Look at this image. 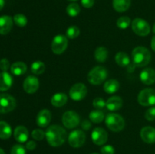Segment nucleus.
I'll return each mask as SVG.
<instances>
[{
	"label": "nucleus",
	"instance_id": "obj_25",
	"mask_svg": "<svg viewBox=\"0 0 155 154\" xmlns=\"http://www.w3.org/2000/svg\"><path fill=\"white\" fill-rule=\"evenodd\" d=\"M107 56H108V51L105 47L100 46L95 49L94 57L96 61L99 63H104L107 60Z\"/></svg>",
	"mask_w": 155,
	"mask_h": 154
},
{
	"label": "nucleus",
	"instance_id": "obj_38",
	"mask_svg": "<svg viewBox=\"0 0 155 154\" xmlns=\"http://www.w3.org/2000/svg\"><path fill=\"white\" fill-rule=\"evenodd\" d=\"M101 154H114L115 149L111 145H105L101 148Z\"/></svg>",
	"mask_w": 155,
	"mask_h": 154
},
{
	"label": "nucleus",
	"instance_id": "obj_7",
	"mask_svg": "<svg viewBox=\"0 0 155 154\" xmlns=\"http://www.w3.org/2000/svg\"><path fill=\"white\" fill-rule=\"evenodd\" d=\"M16 100L8 94H0V113L12 112L16 107Z\"/></svg>",
	"mask_w": 155,
	"mask_h": 154
},
{
	"label": "nucleus",
	"instance_id": "obj_28",
	"mask_svg": "<svg viewBox=\"0 0 155 154\" xmlns=\"http://www.w3.org/2000/svg\"><path fill=\"white\" fill-rule=\"evenodd\" d=\"M30 69H31V72L35 75H40L45 72V65L43 62L37 60L32 63Z\"/></svg>",
	"mask_w": 155,
	"mask_h": 154
},
{
	"label": "nucleus",
	"instance_id": "obj_40",
	"mask_svg": "<svg viewBox=\"0 0 155 154\" xmlns=\"http://www.w3.org/2000/svg\"><path fill=\"white\" fill-rule=\"evenodd\" d=\"M82 5L86 8H90L94 5L95 0H81Z\"/></svg>",
	"mask_w": 155,
	"mask_h": 154
},
{
	"label": "nucleus",
	"instance_id": "obj_35",
	"mask_svg": "<svg viewBox=\"0 0 155 154\" xmlns=\"http://www.w3.org/2000/svg\"><path fill=\"white\" fill-rule=\"evenodd\" d=\"M11 154H26V147L21 144H15L11 149Z\"/></svg>",
	"mask_w": 155,
	"mask_h": 154
},
{
	"label": "nucleus",
	"instance_id": "obj_13",
	"mask_svg": "<svg viewBox=\"0 0 155 154\" xmlns=\"http://www.w3.org/2000/svg\"><path fill=\"white\" fill-rule=\"evenodd\" d=\"M39 79L34 75H29L24 79L23 83L24 90L28 94H33L39 89Z\"/></svg>",
	"mask_w": 155,
	"mask_h": 154
},
{
	"label": "nucleus",
	"instance_id": "obj_32",
	"mask_svg": "<svg viewBox=\"0 0 155 154\" xmlns=\"http://www.w3.org/2000/svg\"><path fill=\"white\" fill-rule=\"evenodd\" d=\"M13 21L15 24L20 27H25L27 24V18H26L25 15L22 14H15L14 16Z\"/></svg>",
	"mask_w": 155,
	"mask_h": 154
},
{
	"label": "nucleus",
	"instance_id": "obj_27",
	"mask_svg": "<svg viewBox=\"0 0 155 154\" xmlns=\"http://www.w3.org/2000/svg\"><path fill=\"white\" fill-rule=\"evenodd\" d=\"M115 60L120 66H123V67L128 66L130 64V59L128 54L123 51L117 53L116 56H115Z\"/></svg>",
	"mask_w": 155,
	"mask_h": 154
},
{
	"label": "nucleus",
	"instance_id": "obj_41",
	"mask_svg": "<svg viewBox=\"0 0 155 154\" xmlns=\"http://www.w3.org/2000/svg\"><path fill=\"white\" fill-rule=\"evenodd\" d=\"M26 149H28V150H33L35 149V148L36 147V142L33 141V140H29L28 142H27L26 143Z\"/></svg>",
	"mask_w": 155,
	"mask_h": 154
},
{
	"label": "nucleus",
	"instance_id": "obj_26",
	"mask_svg": "<svg viewBox=\"0 0 155 154\" xmlns=\"http://www.w3.org/2000/svg\"><path fill=\"white\" fill-rule=\"evenodd\" d=\"M12 129L10 125L4 121H0V139L6 140L12 136Z\"/></svg>",
	"mask_w": 155,
	"mask_h": 154
},
{
	"label": "nucleus",
	"instance_id": "obj_44",
	"mask_svg": "<svg viewBox=\"0 0 155 154\" xmlns=\"http://www.w3.org/2000/svg\"><path fill=\"white\" fill-rule=\"evenodd\" d=\"M5 5V0H0V11L3 8Z\"/></svg>",
	"mask_w": 155,
	"mask_h": 154
},
{
	"label": "nucleus",
	"instance_id": "obj_4",
	"mask_svg": "<svg viewBox=\"0 0 155 154\" xmlns=\"http://www.w3.org/2000/svg\"><path fill=\"white\" fill-rule=\"evenodd\" d=\"M105 124L110 131L119 132L125 127V120L120 115L111 113L106 116Z\"/></svg>",
	"mask_w": 155,
	"mask_h": 154
},
{
	"label": "nucleus",
	"instance_id": "obj_31",
	"mask_svg": "<svg viewBox=\"0 0 155 154\" xmlns=\"http://www.w3.org/2000/svg\"><path fill=\"white\" fill-rule=\"evenodd\" d=\"M131 23V19L129 17L123 16L118 18V20L117 21V26L118 28L121 29V30H125L130 25Z\"/></svg>",
	"mask_w": 155,
	"mask_h": 154
},
{
	"label": "nucleus",
	"instance_id": "obj_43",
	"mask_svg": "<svg viewBox=\"0 0 155 154\" xmlns=\"http://www.w3.org/2000/svg\"><path fill=\"white\" fill-rule=\"evenodd\" d=\"M151 48H152L153 51H155V36H153L152 39H151Z\"/></svg>",
	"mask_w": 155,
	"mask_h": 154
},
{
	"label": "nucleus",
	"instance_id": "obj_10",
	"mask_svg": "<svg viewBox=\"0 0 155 154\" xmlns=\"http://www.w3.org/2000/svg\"><path fill=\"white\" fill-rule=\"evenodd\" d=\"M86 141V134L82 130L77 129L71 131L68 137V143L72 147H81Z\"/></svg>",
	"mask_w": 155,
	"mask_h": 154
},
{
	"label": "nucleus",
	"instance_id": "obj_21",
	"mask_svg": "<svg viewBox=\"0 0 155 154\" xmlns=\"http://www.w3.org/2000/svg\"><path fill=\"white\" fill-rule=\"evenodd\" d=\"M11 72L15 75H24L27 70V66L25 63L21 61L15 62L11 66Z\"/></svg>",
	"mask_w": 155,
	"mask_h": 154
},
{
	"label": "nucleus",
	"instance_id": "obj_6",
	"mask_svg": "<svg viewBox=\"0 0 155 154\" xmlns=\"http://www.w3.org/2000/svg\"><path fill=\"white\" fill-rule=\"evenodd\" d=\"M132 30L139 36H146L151 32V27L149 24L142 18H136L133 21Z\"/></svg>",
	"mask_w": 155,
	"mask_h": 154
},
{
	"label": "nucleus",
	"instance_id": "obj_47",
	"mask_svg": "<svg viewBox=\"0 0 155 154\" xmlns=\"http://www.w3.org/2000/svg\"><path fill=\"white\" fill-rule=\"evenodd\" d=\"M69 1H77V0H69Z\"/></svg>",
	"mask_w": 155,
	"mask_h": 154
},
{
	"label": "nucleus",
	"instance_id": "obj_45",
	"mask_svg": "<svg viewBox=\"0 0 155 154\" xmlns=\"http://www.w3.org/2000/svg\"><path fill=\"white\" fill-rule=\"evenodd\" d=\"M0 154H5V151L3 150L2 148H0Z\"/></svg>",
	"mask_w": 155,
	"mask_h": 154
},
{
	"label": "nucleus",
	"instance_id": "obj_22",
	"mask_svg": "<svg viewBox=\"0 0 155 154\" xmlns=\"http://www.w3.org/2000/svg\"><path fill=\"white\" fill-rule=\"evenodd\" d=\"M68 101V96L64 93H56L51 97V104L55 107H61L65 105Z\"/></svg>",
	"mask_w": 155,
	"mask_h": 154
},
{
	"label": "nucleus",
	"instance_id": "obj_9",
	"mask_svg": "<svg viewBox=\"0 0 155 154\" xmlns=\"http://www.w3.org/2000/svg\"><path fill=\"white\" fill-rule=\"evenodd\" d=\"M62 123L68 129L76 128L80 123V116L78 113L73 110H68L62 116Z\"/></svg>",
	"mask_w": 155,
	"mask_h": 154
},
{
	"label": "nucleus",
	"instance_id": "obj_3",
	"mask_svg": "<svg viewBox=\"0 0 155 154\" xmlns=\"http://www.w3.org/2000/svg\"><path fill=\"white\" fill-rule=\"evenodd\" d=\"M107 76V70L102 66H95L88 73L87 79L89 83L94 85H99Z\"/></svg>",
	"mask_w": 155,
	"mask_h": 154
},
{
	"label": "nucleus",
	"instance_id": "obj_12",
	"mask_svg": "<svg viewBox=\"0 0 155 154\" xmlns=\"http://www.w3.org/2000/svg\"><path fill=\"white\" fill-rule=\"evenodd\" d=\"M108 134L102 128H95L92 132V140L95 144L101 146L107 142Z\"/></svg>",
	"mask_w": 155,
	"mask_h": 154
},
{
	"label": "nucleus",
	"instance_id": "obj_36",
	"mask_svg": "<svg viewBox=\"0 0 155 154\" xmlns=\"http://www.w3.org/2000/svg\"><path fill=\"white\" fill-rule=\"evenodd\" d=\"M92 105H93V107L95 108L101 110V109H103L104 107H106V102L104 101V100L103 98H96L93 100Z\"/></svg>",
	"mask_w": 155,
	"mask_h": 154
},
{
	"label": "nucleus",
	"instance_id": "obj_16",
	"mask_svg": "<svg viewBox=\"0 0 155 154\" xmlns=\"http://www.w3.org/2000/svg\"><path fill=\"white\" fill-rule=\"evenodd\" d=\"M13 27V19L8 15L0 17V34L6 35L12 30Z\"/></svg>",
	"mask_w": 155,
	"mask_h": 154
},
{
	"label": "nucleus",
	"instance_id": "obj_15",
	"mask_svg": "<svg viewBox=\"0 0 155 154\" xmlns=\"http://www.w3.org/2000/svg\"><path fill=\"white\" fill-rule=\"evenodd\" d=\"M141 138L147 143H155V128L151 126H145L140 131Z\"/></svg>",
	"mask_w": 155,
	"mask_h": 154
},
{
	"label": "nucleus",
	"instance_id": "obj_5",
	"mask_svg": "<svg viewBox=\"0 0 155 154\" xmlns=\"http://www.w3.org/2000/svg\"><path fill=\"white\" fill-rule=\"evenodd\" d=\"M138 102L145 107L155 105V90L154 88H145L139 92Z\"/></svg>",
	"mask_w": 155,
	"mask_h": 154
},
{
	"label": "nucleus",
	"instance_id": "obj_17",
	"mask_svg": "<svg viewBox=\"0 0 155 154\" xmlns=\"http://www.w3.org/2000/svg\"><path fill=\"white\" fill-rule=\"evenodd\" d=\"M140 79L145 85L154 84L155 82V70L152 68H145L141 72Z\"/></svg>",
	"mask_w": 155,
	"mask_h": 154
},
{
	"label": "nucleus",
	"instance_id": "obj_46",
	"mask_svg": "<svg viewBox=\"0 0 155 154\" xmlns=\"http://www.w3.org/2000/svg\"><path fill=\"white\" fill-rule=\"evenodd\" d=\"M152 31H153V33H155V23H154V26H153V28H152Z\"/></svg>",
	"mask_w": 155,
	"mask_h": 154
},
{
	"label": "nucleus",
	"instance_id": "obj_1",
	"mask_svg": "<svg viewBox=\"0 0 155 154\" xmlns=\"http://www.w3.org/2000/svg\"><path fill=\"white\" fill-rule=\"evenodd\" d=\"M67 137V132L58 125H50L45 131V138L48 144L54 147L61 146Z\"/></svg>",
	"mask_w": 155,
	"mask_h": 154
},
{
	"label": "nucleus",
	"instance_id": "obj_24",
	"mask_svg": "<svg viewBox=\"0 0 155 154\" xmlns=\"http://www.w3.org/2000/svg\"><path fill=\"white\" fill-rule=\"evenodd\" d=\"M120 88V83L116 79H109L104 84V90L107 94H114Z\"/></svg>",
	"mask_w": 155,
	"mask_h": 154
},
{
	"label": "nucleus",
	"instance_id": "obj_11",
	"mask_svg": "<svg viewBox=\"0 0 155 154\" xmlns=\"http://www.w3.org/2000/svg\"><path fill=\"white\" fill-rule=\"evenodd\" d=\"M87 88L83 83H76L71 88L69 95L72 100L75 101H80L84 99L87 95Z\"/></svg>",
	"mask_w": 155,
	"mask_h": 154
},
{
	"label": "nucleus",
	"instance_id": "obj_42",
	"mask_svg": "<svg viewBox=\"0 0 155 154\" xmlns=\"http://www.w3.org/2000/svg\"><path fill=\"white\" fill-rule=\"evenodd\" d=\"M81 127L83 129L86 130V131H88V130L90 129V128L92 127V124L90 123V122H89V120L86 119V120L83 121V122H82L81 124Z\"/></svg>",
	"mask_w": 155,
	"mask_h": 154
},
{
	"label": "nucleus",
	"instance_id": "obj_18",
	"mask_svg": "<svg viewBox=\"0 0 155 154\" xmlns=\"http://www.w3.org/2000/svg\"><path fill=\"white\" fill-rule=\"evenodd\" d=\"M15 139L19 143H24L27 140L29 137V131L25 126L18 125L14 131Z\"/></svg>",
	"mask_w": 155,
	"mask_h": 154
},
{
	"label": "nucleus",
	"instance_id": "obj_2",
	"mask_svg": "<svg viewBox=\"0 0 155 154\" xmlns=\"http://www.w3.org/2000/svg\"><path fill=\"white\" fill-rule=\"evenodd\" d=\"M133 64L137 67H144L151 61V55L149 50L143 46L136 47L132 52Z\"/></svg>",
	"mask_w": 155,
	"mask_h": 154
},
{
	"label": "nucleus",
	"instance_id": "obj_23",
	"mask_svg": "<svg viewBox=\"0 0 155 154\" xmlns=\"http://www.w3.org/2000/svg\"><path fill=\"white\" fill-rule=\"evenodd\" d=\"M131 0H113V8L117 12H124L128 10Z\"/></svg>",
	"mask_w": 155,
	"mask_h": 154
},
{
	"label": "nucleus",
	"instance_id": "obj_48",
	"mask_svg": "<svg viewBox=\"0 0 155 154\" xmlns=\"http://www.w3.org/2000/svg\"><path fill=\"white\" fill-rule=\"evenodd\" d=\"M92 154H98V153H92Z\"/></svg>",
	"mask_w": 155,
	"mask_h": 154
},
{
	"label": "nucleus",
	"instance_id": "obj_39",
	"mask_svg": "<svg viewBox=\"0 0 155 154\" xmlns=\"http://www.w3.org/2000/svg\"><path fill=\"white\" fill-rule=\"evenodd\" d=\"M9 67H10V63L8 59L2 58L0 60V69L2 70V72H6Z\"/></svg>",
	"mask_w": 155,
	"mask_h": 154
},
{
	"label": "nucleus",
	"instance_id": "obj_19",
	"mask_svg": "<svg viewBox=\"0 0 155 154\" xmlns=\"http://www.w3.org/2000/svg\"><path fill=\"white\" fill-rule=\"evenodd\" d=\"M12 83L13 79L8 72H0V91H5L8 90L12 87Z\"/></svg>",
	"mask_w": 155,
	"mask_h": 154
},
{
	"label": "nucleus",
	"instance_id": "obj_14",
	"mask_svg": "<svg viewBox=\"0 0 155 154\" xmlns=\"http://www.w3.org/2000/svg\"><path fill=\"white\" fill-rule=\"evenodd\" d=\"M51 120V113L50 110L44 109L40 110L36 116V122L38 126L41 128H45L49 125Z\"/></svg>",
	"mask_w": 155,
	"mask_h": 154
},
{
	"label": "nucleus",
	"instance_id": "obj_30",
	"mask_svg": "<svg viewBox=\"0 0 155 154\" xmlns=\"http://www.w3.org/2000/svg\"><path fill=\"white\" fill-rule=\"evenodd\" d=\"M66 11L69 16L76 17L80 14V7L77 3H71L67 7Z\"/></svg>",
	"mask_w": 155,
	"mask_h": 154
},
{
	"label": "nucleus",
	"instance_id": "obj_8",
	"mask_svg": "<svg viewBox=\"0 0 155 154\" xmlns=\"http://www.w3.org/2000/svg\"><path fill=\"white\" fill-rule=\"evenodd\" d=\"M68 38L62 34H58L53 38L51 42V51L55 54H61L68 48Z\"/></svg>",
	"mask_w": 155,
	"mask_h": 154
},
{
	"label": "nucleus",
	"instance_id": "obj_37",
	"mask_svg": "<svg viewBox=\"0 0 155 154\" xmlns=\"http://www.w3.org/2000/svg\"><path fill=\"white\" fill-rule=\"evenodd\" d=\"M145 118L149 122L155 120V107H150L145 113Z\"/></svg>",
	"mask_w": 155,
	"mask_h": 154
},
{
	"label": "nucleus",
	"instance_id": "obj_34",
	"mask_svg": "<svg viewBox=\"0 0 155 154\" xmlns=\"http://www.w3.org/2000/svg\"><path fill=\"white\" fill-rule=\"evenodd\" d=\"M32 137L36 140H43L44 137H45V132H44L42 129H34L31 133Z\"/></svg>",
	"mask_w": 155,
	"mask_h": 154
},
{
	"label": "nucleus",
	"instance_id": "obj_20",
	"mask_svg": "<svg viewBox=\"0 0 155 154\" xmlns=\"http://www.w3.org/2000/svg\"><path fill=\"white\" fill-rule=\"evenodd\" d=\"M123 106V99L120 97L113 96L106 101V107L110 111H116L120 110Z\"/></svg>",
	"mask_w": 155,
	"mask_h": 154
},
{
	"label": "nucleus",
	"instance_id": "obj_29",
	"mask_svg": "<svg viewBox=\"0 0 155 154\" xmlns=\"http://www.w3.org/2000/svg\"><path fill=\"white\" fill-rule=\"evenodd\" d=\"M89 117L94 123H100L104 119V114L101 110H93L89 113Z\"/></svg>",
	"mask_w": 155,
	"mask_h": 154
},
{
	"label": "nucleus",
	"instance_id": "obj_33",
	"mask_svg": "<svg viewBox=\"0 0 155 154\" xmlns=\"http://www.w3.org/2000/svg\"><path fill=\"white\" fill-rule=\"evenodd\" d=\"M80 29L76 26H71V27H68V30L66 31V36L69 39H74L78 37L80 35Z\"/></svg>",
	"mask_w": 155,
	"mask_h": 154
}]
</instances>
